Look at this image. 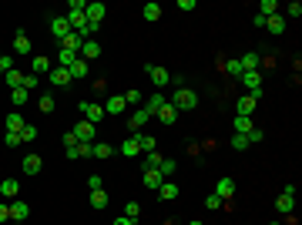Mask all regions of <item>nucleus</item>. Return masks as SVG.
<instances>
[{
  "instance_id": "f257e3e1",
  "label": "nucleus",
  "mask_w": 302,
  "mask_h": 225,
  "mask_svg": "<svg viewBox=\"0 0 302 225\" xmlns=\"http://www.w3.org/2000/svg\"><path fill=\"white\" fill-rule=\"evenodd\" d=\"M175 111H191V108H198V94L191 91V88H178V91L171 94V101H168Z\"/></svg>"
},
{
  "instance_id": "f03ea898",
  "label": "nucleus",
  "mask_w": 302,
  "mask_h": 225,
  "mask_svg": "<svg viewBox=\"0 0 302 225\" xmlns=\"http://www.w3.org/2000/svg\"><path fill=\"white\" fill-rule=\"evenodd\" d=\"M242 88L248 91V97H262V74L259 71H242Z\"/></svg>"
},
{
  "instance_id": "7ed1b4c3",
  "label": "nucleus",
  "mask_w": 302,
  "mask_h": 225,
  "mask_svg": "<svg viewBox=\"0 0 302 225\" xmlns=\"http://www.w3.org/2000/svg\"><path fill=\"white\" fill-rule=\"evenodd\" d=\"M71 134H74V138L81 141V145H91V141H94V125L81 118V121H77L74 128H71Z\"/></svg>"
},
{
  "instance_id": "20e7f679",
  "label": "nucleus",
  "mask_w": 302,
  "mask_h": 225,
  "mask_svg": "<svg viewBox=\"0 0 302 225\" xmlns=\"http://www.w3.org/2000/svg\"><path fill=\"white\" fill-rule=\"evenodd\" d=\"M81 114H84V121L97 125V121L104 118V104H94V101H81Z\"/></svg>"
},
{
  "instance_id": "39448f33",
  "label": "nucleus",
  "mask_w": 302,
  "mask_h": 225,
  "mask_svg": "<svg viewBox=\"0 0 302 225\" xmlns=\"http://www.w3.org/2000/svg\"><path fill=\"white\" fill-rule=\"evenodd\" d=\"M148 108H134V114L131 118H128V128H131V134H141V128H145V125H148Z\"/></svg>"
},
{
  "instance_id": "423d86ee",
  "label": "nucleus",
  "mask_w": 302,
  "mask_h": 225,
  "mask_svg": "<svg viewBox=\"0 0 302 225\" xmlns=\"http://www.w3.org/2000/svg\"><path fill=\"white\" fill-rule=\"evenodd\" d=\"M104 14H108V7H104V3H88V10H84V17H88V24H94V27H101V20H104Z\"/></svg>"
},
{
  "instance_id": "0eeeda50",
  "label": "nucleus",
  "mask_w": 302,
  "mask_h": 225,
  "mask_svg": "<svg viewBox=\"0 0 302 225\" xmlns=\"http://www.w3.org/2000/svg\"><path fill=\"white\" fill-rule=\"evenodd\" d=\"M121 155H124V158H134V155H141V134H131V138H128V141H121Z\"/></svg>"
},
{
  "instance_id": "6e6552de",
  "label": "nucleus",
  "mask_w": 302,
  "mask_h": 225,
  "mask_svg": "<svg viewBox=\"0 0 302 225\" xmlns=\"http://www.w3.org/2000/svg\"><path fill=\"white\" fill-rule=\"evenodd\" d=\"M67 74H71V81H81V77H88V74H91V64H88L84 57H77L74 64L67 67Z\"/></svg>"
},
{
  "instance_id": "1a4fd4ad",
  "label": "nucleus",
  "mask_w": 302,
  "mask_h": 225,
  "mask_svg": "<svg viewBox=\"0 0 302 225\" xmlns=\"http://www.w3.org/2000/svg\"><path fill=\"white\" fill-rule=\"evenodd\" d=\"M51 34H54L57 40H64V37H67V34H71V24H67V17H64V14L51 20Z\"/></svg>"
},
{
  "instance_id": "9d476101",
  "label": "nucleus",
  "mask_w": 302,
  "mask_h": 225,
  "mask_svg": "<svg viewBox=\"0 0 302 225\" xmlns=\"http://www.w3.org/2000/svg\"><path fill=\"white\" fill-rule=\"evenodd\" d=\"M27 215H30V208H27V202H20V198H14V202H10V222H27Z\"/></svg>"
},
{
  "instance_id": "9b49d317",
  "label": "nucleus",
  "mask_w": 302,
  "mask_h": 225,
  "mask_svg": "<svg viewBox=\"0 0 302 225\" xmlns=\"http://www.w3.org/2000/svg\"><path fill=\"white\" fill-rule=\"evenodd\" d=\"M148 77L154 81V88H165V84L171 81V74L165 71V67H158V64H148Z\"/></svg>"
},
{
  "instance_id": "f8f14e48",
  "label": "nucleus",
  "mask_w": 302,
  "mask_h": 225,
  "mask_svg": "<svg viewBox=\"0 0 302 225\" xmlns=\"http://www.w3.org/2000/svg\"><path fill=\"white\" fill-rule=\"evenodd\" d=\"M17 192H20L17 178H3V182H0V198H10V202H14V198H17Z\"/></svg>"
},
{
  "instance_id": "ddd939ff",
  "label": "nucleus",
  "mask_w": 302,
  "mask_h": 225,
  "mask_svg": "<svg viewBox=\"0 0 302 225\" xmlns=\"http://www.w3.org/2000/svg\"><path fill=\"white\" fill-rule=\"evenodd\" d=\"M51 84H54V88H67V84H71V74H67V67H51Z\"/></svg>"
},
{
  "instance_id": "4468645a",
  "label": "nucleus",
  "mask_w": 302,
  "mask_h": 225,
  "mask_svg": "<svg viewBox=\"0 0 302 225\" xmlns=\"http://www.w3.org/2000/svg\"><path fill=\"white\" fill-rule=\"evenodd\" d=\"M154 118H158L161 125H175V121H178V111H175V108H171L168 101H165V104H161V108L154 111Z\"/></svg>"
},
{
  "instance_id": "2eb2a0df",
  "label": "nucleus",
  "mask_w": 302,
  "mask_h": 225,
  "mask_svg": "<svg viewBox=\"0 0 302 225\" xmlns=\"http://www.w3.org/2000/svg\"><path fill=\"white\" fill-rule=\"evenodd\" d=\"M141 182H145V188H154V192H158L165 178H161V171H158V168H145V175H141Z\"/></svg>"
},
{
  "instance_id": "dca6fc26",
  "label": "nucleus",
  "mask_w": 302,
  "mask_h": 225,
  "mask_svg": "<svg viewBox=\"0 0 302 225\" xmlns=\"http://www.w3.org/2000/svg\"><path fill=\"white\" fill-rule=\"evenodd\" d=\"M51 57H44V54H37L34 61H30V74H51Z\"/></svg>"
},
{
  "instance_id": "f3484780",
  "label": "nucleus",
  "mask_w": 302,
  "mask_h": 225,
  "mask_svg": "<svg viewBox=\"0 0 302 225\" xmlns=\"http://www.w3.org/2000/svg\"><path fill=\"white\" fill-rule=\"evenodd\" d=\"M124 108H128V104H124V97H121V94H111V97H108V104H104V114H124Z\"/></svg>"
},
{
  "instance_id": "a211bd4d",
  "label": "nucleus",
  "mask_w": 302,
  "mask_h": 225,
  "mask_svg": "<svg viewBox=\"0 0 302 225\" xmlns=\"http://www.w3.org/2000/svg\"><path fill=\"white\" fill-rule=\"evenodd\" d=\"M239 64H242V71H259V67H262V57L248 51V54H242V57H239Z\"/></svg>"
},
{
  "instance_id": "6ab92c4d",
  "label": "nucleus",
  "mask_w": 302,
  "mask_h": 225,
  "mask_svg": "<svg viewBox=\"0 0 302 225\" xmlns=\"http://www.w3.org/2000/svg\"><path fill=\"white\" fill-rule=\"evenodd\" d=\"M265 27H269V34H285V17L272 14V17H265Z\"/></svg>"
},
{
  "instance_id": "aec40b11",
  "label": "nucleus",
  "mask_w": 302,
  "mask_h": 225,
  "mask_svg": "<svg viewBox=\"0 0 302 225\" xmlns=\"http://www.w3.org/2000/svg\"><path fill=\"white\" fill-rule=\"evenodd\" d=\"M81 57H84V61L101 57V44H97V40H84V44H81Z\"/></svg>"
},
{
  "instance_id": "412c9836",
  "label": "nucleus",
  "mask_w": 302,
  "mask_h": 225,
  "mask_svg": "<svg viewBox=\"0 0 302 225\" xmlns=\"http://www.w3.org/2000/svg\"><path fill=\"white\" fill-rule=\"evenodd\" d=\"M3 84H7L10 91H17V88H24V74H20L17 67H10V71L3 74Z\"/></svg>"
},
{
  "instance_id": "4be33fe9",
  "label": "nucleus",
  "mask_w": 302,
  "mask_h": 225,
  "mask_svg": "<svg viewBox=\"0 0 302 225\" xmlns=\"http://www.w3.org/2000/svg\"><path fill=\"white\" fill-rule=\"evenodd\" d=\"M255 104H259L255 97H248V94H242L235 108H239V114H242V118H252V111H255Z\"/></svg>"
},
{
  "instance_id": "5701e85b",
  "label": "nucleus",
  "mask_w": 302,
  "mask_h": 225,
  "mask_svg": "<svg viewBox=\"0 0 302 225\" xmlns=\"http://www.w3.org/2000/svg\"><path fill=\"white\" fill-rule=\"evenodd\" d=\"M14 51H17V54H30V37H27V31H17V34H14Z\"/></svg>"
},
{
  "instance_id": "b1692460",
  "label": "nucleus",
  "mask_w": 302,
  "mask_h": 225,
  "mask_svg": "<svg viewBox=\"0 0 302 225\" xmlns=\"http://www.w3.org/2000/svg\"><path fill=\"white\" fill-rule=\"evenodd\" d=\"M215 195H218L222 202H225V198H232V195H235V182H232V178H222V182L215 185Z\"/></svg>"
},
{
  "instance_id": "393cba45",
  "label": "nucleus",
  "mask_w": 302,
  "mask_h": 225,
  "mask_svg": "<svg viewBox=\"0 0 302 225\" xmlns=\"http://www.w3.org/2000/svg\"><path fill=\"white\" fill-rule=\"evenodd\" d=\"M40 168H44V158H40V155H27V158H24V171H27V175H37Z\"/></svg>"
},
{
  "instance_id": "a878e982",
  "label": "nucleus",
  "mask_w": 302,
  "mask_h": 225,
  "mask_svg": "<svg viewBox=\"0 0 302 225\" xmlns=\"http://www.w3.org/2000/svg\"><path fill=\"white\" fill-rule=\"evenodd\" d=\"M81 44H84V40H81V37L74 34V31H71L67 37L60 40V51H74V54H81Z\"/></svg>"
},
{
  "instance_id": "bb28decb",
  "label": "nucleus",
  "mask_w": 302,
  "mask_h": 225,
  "mask_svg": "<svg viewBox=\"0 0 302 225\" xmlns=\"http://www.w3.org/2000/svg\"><path fill=\"white\" fill-rule=\"evenodd\" d=\"M158 198H161V202L178 198V185H175V182H161V188H158Z\"/></svg>"
},
{
  "instance_id": "cd10ccee",
  "label": "nucleus",
  "mask_w": 302,
  "mask_h": 225,
  "mask_svg": "<svg viewBox=\"0 0 302 225\" xmlns=\"http://www.w3.org/2000/svg\"><path fill=\"white\" fill-rule=\"evenodd\" d=\"M275 208H279L282 215H292V212H296V198H292V195H279V198H275Z\"/></svg>"
},
{
  "instance_id": "c85d7f7f",
  "label": "nucleus",
  "mask_w": 302,
  "mask_h": 225,
  "mask_svg": "<svg viewBox=\"0 0 302 225\" xmlns=\"http://www.w3.org/2000/svg\"><path fill=\"white\" fill-rule=\"evenodd\" d=\"M24 125H27V121H24V114H20V111H10V114H7V131H17V134H20V128H24Z\"/></svg>"
},
{
  "instance_id": "c756f323",
  "label": "nucleus",
  "mask_w": 302,
  "mask_h": 225,
  "mask_svg": "<svg viewBox=\"0 0 302 225\" xmlns=\"http://www.w3.org/2000/svg\"><path fill=\"white\" fill-rule=\"evenodd\" d=\"M141 14H145V20H158V17H161V3H154V0H151V3L141 7Z\"/></svg>"
},
{
  "instance_id": "7c9ffc66",
  "label": "nucleus",
  "mask_w": 302,
  "mask_h": 225,
  "mask_svg": "<svg viewBox=\"0 0 302 225\" xmlns=\"http://www.w3.org/2000/svg\"><path fill=\"white\" fill-rule=\"evenodd\" d=\"M81 54H74V51H57V67H71Z\"/></svg>"
},
{
  "instance_id": "2f4dec72",
  "label": "nucleus",
  "mask_w": 302,
  "mask_h": 225,
  "mask_svg": "<svg viewBox=\"0 0 302 225\" xmlns=\"http://www.w3.org/2000/svg\"><path fill=\"white\" fill-rule=\"evenodd\" d=\"M175 168H178V165H175V158H161V165H158V171H161V178H165V182L175 175Z\"/></svg>"
},
{
  "instance_id": "473e14b6",
  "label": "nucleus",
  "mask_w": 302,
  "mask_h": 225,
  "mask_svg": "<svg viewBox=\"0 0 302 225\" xmlns=\"http://www.w3.org/2000/svg\"><path fill=\"white\" fill-rule=\"evenodd\" d=\"M27 88H17V91H10V104H14V108H24V104H27Z\"/></svg>"
},
{
  "instance_id": "72a5a7b5",
  "label": "nucleus",
  "mask_w": 302,
  "mask_h": 225,
  "mask_svg": "<svg viewBox=\"0 0 302 225\" xmlns=\"http://www.w3.org/2000/svg\"><path fill=\"white\" fill-rule=\"evenodd\" d=\"M165 101H168V97H165V94H161V91H158V94H151V101H148V104H145V108H148V114H151V118H154V111H158V108H161Z\"/></svg>"
},
{
  "instance_id": "f704fd0d",
  "label": "nucleus",
  "mask_w": 302,
  "mask_h": 225,
  "mask_svg": "<svg viewBox=\"0 0 302 225\" xmlns=\"http://www.w3.org/2000/svg\"><path fill=\"white\" fill-rule=\"evenodd\" d=\"M252 128H255V125H252V118H242V114L235 118V134H248Z\"/></svg>"
},
{
  "instance_id": "c9c22d12",
  "label": "nucleus",
  "mask_w": 302,
  "mask_h": 225,
  "mask_svg": "<svg viewBox=\"0 0 302 225\" xmlns=\"http://www.w3.org/2000/svg\"><path fill=\"white\" fill-rule=\"evenodd\" d=\"M91 205H94V208H108V192H104V188L91 192Z\"/></svg>"
},
{
  "instance_id": "e433bc0d",
  "label": "nucleus",
  "mask_w": 302,
  "mask_h": 225,
  "mask_svg": "<svg viewBox=\"0 0 302 225\" xmlns=\"http://www.w3.org/2000/svg\"><path fill=\"white\" fill-rule=\"evenodd\" d=\"M34 138H37V128H34V125H24V128H20V145H30Z\"/></svg>"
},
{
  "instance_id": "4c0bfd02",
  "label": "nucleus",
  "mask_w": 302,
  "mask_h": 225,
  "mask_svg": "<svg viewBox=\"0 0 302 225\" xmlns=\"http://www.w3.org/2000/svg\"><path fill=\"white\" fill-rule=\"evenodd\" d=\"M91 155L104 161V158H111V155H114V148H111V145H91Z\"/></svg>"
},
{
  "instance_id": "58836bf2",
  "label": "nucleus",
  "mask_w": 302,
  "mask_h": 225,
  "mask_svg": "<svg viewBox=\"0 0 302 225\" xmlns=\"http://www.w3.org/2000/svg\"><path fill=\"white\" fill-rule=\"evenodd\" d=\"M259 10H262V17H272V14H279V3H275V0H262Z\"/></svg>"
},
{
  "instance_id": "ea45409f",
  "label": "nucleus",
  "mask_w": 302,
  "mask_h": 225,
  "mask_svg": "<svg viewBox=\"0 0 302 225\" xmlns=\"http://www.w3.org/2000/svg\"><path fill=\"white\" fill-rule=\"evenodd\" d=\"M225 74H232V77H242V64H239V57L225 61Z\"/></svg>"
},
{
  "instance_id": "a19ab883",
  "label": "nucleus",
  "mask_w": 302,
  "mask_h": 225,
  "mask_svg": "<svg viewBox=\"0 0 302 225\" xmlns=\"http://www.w3.org/2000/svg\"><path fill=\"white\" fill-rule=\"evenodd\" d=\"M158 165H161V155H158V151H148V155H145V168H158Z\"/></svg>"
},
{
  "instance_id": "79ce46f5",
  "label": "nucleus",
  "mask_w": 302,
  "mask_h": 225,
  "mask_svg": "<svg viewBox=\"0 0 302 225\" xmlns=\"http://www.w3.org/2000/svg\"><path fill=\"white\" fill-rule=\"evenodd\" d=\"M121 97H124V104H134V108L141 104V91H124Z\"/></svg>"
},
{
  "instance_id": "37998d69",
  "label": "nucleus",
  "mask_w": 302,
  "mask_h": 225,
  "mask_svg": "<svg viewBox=\"0 0 302 225\" xmlns=\"http://www.w3.org/2000/svg\"><path fill=\"white\" fill-rule=\"evenodd\" d=\"M124 215L138 222V215H141V205H138V202H128V205H124Z\"/></svg>"
},
{
  "instance_id": "c03bdc74",
  "label": "nucleus",
  "mask_w": 302,
  "mask_h": 225,
  "mask_svg": "<svg viewBox=\"0 0 302 225\" xmlns=\"http://www.w3.org/2000/svg\"><path fill=\"white\" fill-rule=\"evenodd\" d=\"M232 148L245 151V148H248V138H245V134H232Z\"/></svg>"
},
{
  "instance_id": "a18cd8bd",
  "label": "nucleus",
  "mask_w": 302,
  "mask_h": 225,
  "mask_svg": "<svg viewBox=\"0 0 302 225\" xmlns=\"http://www.w3.org/2000/svg\"><path fill=\"white\" fill-rule=\"evenodd\" d=\"M154 145H158V141H154L151 134H141V151H145V155H148V151H154Z\"/></svg>"
},
{
  "instance_id": "49530a36",
  "label": "nucleus",
  "mask_w": 302,
  "mask_h": 225,
  "mask_svg": "<svg viewBox=\"0 0 302 225\" xmlns=\"http://www.w3.org/2000/svg\"><path fill=\"white\" fill-rule=\"evenodd\" d=\"M88 188H91V192L104 188V178H101V175H88Z\"/></svg>"
},
{
  "instance_id": "de8ad7c7",
  "label": "nucleus",
  "mask_w": 302,
  "mask_h": 225,
  "mask_svg": "<svg viewBox=\"0 0 302 225\" xmlns=\"http://www.w3.org/2000/svg\"><path fill=\"white\" fill-rule=\"evenodd\" d=\"M285 14H289V17H302V3H299V0H292V3L285 7Z\"/></svg>"
},
{
  "instance_id": "09e8293b",
  "label": "nucleus",
  "mask_w": 302,
  "mask_h": 225,
  "mask_svg": "<svg viewBox=\"0 0 302 225\" xmlns=\"http://www.w3.org/2000/svg\"><path fill=\"white\" fill-rule=\"evenodd\" d=\"M10 67H14V57H10V54H3V57H0V74H7Z\"/></svg>"
},
{
  "instance_id": "8fccbe9b",
  "label": "nucleus",
  "mask_w": 302,
  "mask_h": 225,
  "mask_svg": "<svg viewBox=\"0 0 302 225\" xmlns=\"http://www.w3.org/2000/svg\"><path fill=\"white\" fill-rule=\"evenodd\" d=\"M245 138H248V145H259V141H262L265 134H262V131H259V128H252V131H248V134H245Z\"/></svg>"
},
{
  "instance_id": "3c124183",
  "label": "nucleus",
  "mask_w": 302,
  "mask_h": 225,
  "mask_svg": "<svg viewBox=\"0 0 302 225\" xmlns=\"http://www.w3.org/2000/svg\"><path fill=\"white\" fill-rule=\"evenodd\" d=\"M40 111H54V97H51V94L40 97Z\"/></svg>"
},
{
  "instance_id": "603ef678",
  "label": "nucleus",
  "mask_w": 302,
  "mask_h": 225,
  "mask_svg": "<svg viewBox=\"0 0 302 225\" xmlns=\"http://www.w3.org/2000/svg\"><path fill=\"white\" fill-rule=\"evenodd\" d=\"M24 88L34 91V88H37V74H24Z\"/></svg>"
},
{
  "instance_id": "864d4df0",
  "label": "nucleus",
  "mask_w": 302,
  "mask_h": 225,
  "mask_svg": "<svg viewBox=\"0 0 302 225\" xmlns=\"http://www.w3.org/2000/svg\"><path fill=\"white\" fill-rule=\"evenodd\" d=\"M205 205L211 208V212H215V208L222 205V198H218V195H215V192H211V195H208V198H205Z\"/></svg>"
},
{
  "instance_id": "5fc2aeb1",
  "label": "nucleus",
  "mask_w": 302,
  "mask_h": 225,
  "mask_svg": "<svg viewBox=\"0 0 302 225\" xmlns=\"http://www.w3.org/2000/svg\"><path fill=\"white\" fill-rule=\"evenodd\" d=\"M3 145H20V134L17 131H7V134H3Z\"/></svg>"
},
{
  "instance_id": "6e6d98bb",
  "label": "nucleus",
  "mask_w": 302,
  "mask_h": 225,
  "mask_svg": "<svg viewBox=\"0 0 302 225\" xmlns=\"http://www.w3.org/2000/svg\"><path fill=\"white\" fill-rule=\"evenodd\" d=\"M0 222H10V205L0 202Z\"/></svg>"
},
{
  "instance_id": "4d7b16f0",
  "label": "nucleus",
  "mask_w": 302,
  "mask_h": 225,
  "mask_svg": "<svg viewBox=\"0 0 302 225\" xmlns=\"http://www.w3.org/2000/svg\"><path fill=\"white\" fill-rule=\"evenodd\" d=\"M88 155H91V145H81V141H77V158H88Z\"/></svg>"
},
{
  "instance_id": "13d9d810",
  "label": "nucleus",
  "mask_w": 302,
  "mask_h": 225,
  "mask_svg": "<svg viewBox=\"0 0 302 225\" xmlns=\"http://www.w3.org/2000/svg\"><path fill=\"white\" fill-rule=\"evenodd\" d=\"M178 10H195V0H178Z\"/></svg>"
},
{
  "instance_id": "bf43d9fd",
  "label": "nucleus",
  "mask_w": 302,
  "mask_h": 225,
  "mask_svg": "<svg viewBox=\"0 0 302 225\" xmlns=\"http://www.w3.org/2000/svg\"><path fill=\"white\" fill-rule=\"evenodd\" d=\"M114 225H138L134 219H128V215H121V219H114Z\"/></svg>"
},
{
  "instance_id": "052dcab7",
  "label": "nucleus",
  "mask_w": 302,
  "mask_h": 225,
  "mask_svg": "<svg viewBox=\"0 0 302 225\" xmlns=\"http://www.w3.org/2000/svg\"><path fill=\"white\" fill-rule=\"evenodd\" d=\"M188 225H202V222H188Z\"/></svg>"
},
{
  "instance_id": "680f3d73",
  "label": "nucleus",
  "mask_w": 302,
  "mask_h": 225,
  "mask_svg": "<svg viewBox=\"0 0 302 225\" xmlns=\"http://www.w3.org/2000/svg\"><path fill=\"white\" fill-rule=\"evenodd\" d=\"M269 225H279V222H269Z\"/></svg>"
},
{
  "instance_id": "e2e57ef3",
  "label": "nucleus",
  "mask_w": 302,
  "mask_h": 225,
  "mask_svg": "<svg viewBox=\"0 0 302 225\" xmlns=\"http://www.w3.org/2000/svg\"><path fill=\"white\" fill-rule=\"evenodd\" d=\"M0 81H3V74H0Z\"/></svg>"
},
{
  "instance_id": "0e129e2a",
  "label": "nucleus",
  "mask_w": 302,
  "mask_h": 225,
  "mask_svg": "<svg viewBox=\"0 0 302 225\" xmlns=\"http://www.w3.org/2000/svg\"><path fill=\"white\" fill-rule=\"evenodd\" d=\"M0 57H3V54H0Z\"/></svg>"
}]
</instances>
